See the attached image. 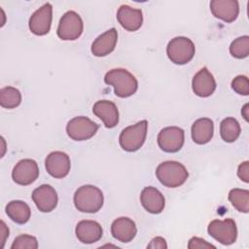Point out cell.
Wrapping results in <instances>:
<instances>
[{"mask_svg": "<svg viewBox=\"0 0 249 249\" xmlns=\"http://www.w3.org/2000/svg\"><path fill=\"white\" fill-rule=\"evenodd\" d=\"M104 82L114 88L115 94L125 98L133 95L138 89L136 78L124 68L111 69L105 74Z\"/></svg>", "mask_w": 249, "mask_h": 249, "instance_id": "1", "label": "cell"}, {"mask_svg": "<svg viewBox=\"0 0 249 249\" xmlns=\"http://www.w3.org/2000/svg\"><path fill=\"white\" fill-rule=\"evenodd\" d=\"M75 207L84 213H95L101 209L104 202L102 192L95 186L84 185L74 194Z\"/></svg>", "mask_w": 249, "mask_h": 249, "instance_id": "2", "label": "cell"}, {"mask_svg": "<svg viewBox=\"0 0 249 249\" xmlns=\"http://www.w3.org/2000/svg\"><path fill=\"white\" fill-rule=\"evenodd\" d=\"M156 176L163 186L177 188L187 181L189 172L182 163L175 160H166L158 165Z\"/></svg>", "mask_w": 249, "mask_h": 249, "instance_id": "3", "label": "cell"}, {"mask_svg": "<svg viewBox=\"0 0 249 249\" xmlns=\"http://www.w3.org/2000/svg\"><path fill=\"white\" fill-rule=\"evenodd\" d=\"M147 129L148 122L146 120L124 128L119 137V143L122 149L126 152L139 150L146 140Z\"/></svg>", "mask_w": 249, "mask_h": 249, "instance_id": "4", "label": "cell"}, {"mask_svg": "<svg viewBox=\"0 0 249 249\" xmlns=\"http://www.w3.org/2000/svg\"><path fill=\"white\" fill-rule=\"evenodd\" d=\"M196 53L193 41L187 37L179 36L171 39L166 47V54L171 62L183 65L190 62Z\"/></svg>", "mask_w": 249, "mask_h": 249, "instance_id": "5", "label": "cell"}, {"mask_svg": "<svg viewBox=\"0 0 249 249\" xmlns=\"http://www.w3.org/2000/svg\"><path fill=\"white\" fill-rule=\"evenodd\" d=\"M83 29L84 23L80 15L74 11H68L61 17L56 33L61 40L73 41L81 36Z\"/></svg>", "mask_w": 249, "mask_h": 249, "instance_id": "6", "label": "cell"}, {"mask_svg": "<svg viewBox=\"0 0 249 249\" xmlns=\"http://www.w3.org/2000/svg\"><path fill=\"white\" fill-rule=\"evenodd\" d=\"M207 231L210 236L223 245H231L237 237L236 224L232 219L213 220L209 223Z\"/></svg>", "mask_w": 249, "mask_h": 249, "instance_id": "7", "label": "cell"}, {"mask_svg": "<svg viewBox=\"0 0 249 249\" xmlns=\"http://www.w3.org/2000/svg\"><path fill=\"white\" fill-rule=\"evenodd\" d=\"M97 129L98 124L84 116L74 117L66 125L67 135L75 141H84L91 138Z\"/></svg>", "mask_w": 249, "mask_h": 249, "instance_id": "8", "label": "cell"}, {"mask_svg": "<svg viewBox=\"0 0 249 249\" xmlns=\"http://www.w3.org/2000/svg\"><path fill=\"white\" fill-rule=\"evenodd\" d=\"M185 141V132L178 126H166L158 135L159 147L166 153H176L181 150Z\"/></svg>", "mask_w": 249, "mask_h": 249, "instance_id": "9", "label": "cell"}, {"mask_svg": "<svg viewBox=\"0 0 249 249\" xmlns=\"http://www.w3.org/2000/svg\"><path fill=\"white\" fill-rule=\"evenodd\" d=\"M53 19V6L50 3H45L42 7L36 10L29 18L30 31L38 36L46 35L50 32Z\"/></svg>", "mask_w": 249, "mask_h": 249, "instance_id": "10", "label": "cell"}, {"mask_svg": "<svg viewBox=\"0 0 249 249\" xmlns=\"http://www.w3.org/2000/svg\"><path fill=\"white\" fill-rule=\"evenodd\" d=\"M39 176V167L37 162L31 159L19 160L12 171V178L15 183L27 186L32 184Z\"/></svg>", "mask_w": 249, "mask_h": 249, "instance_id": "11", "label": "cell"}, {"mask_svg": "<svg viewBox=\"0 0 249 249\" xmlns=\"http://www.w3.org/2000/svg\"><path fill=\"white\" fill-rule=\"evenodd\" d=\"M47 172L53 178L61 179L68 175L71 167L69 156L61 151L50 153L45 160Z\"/></svg>", "mask_w": 249, "mask_h": 249, "instance_id": "12", "label": "cell"}, {"mask_svg": "<svg viewBox=\"0 0 249 249\" xmlns=\"http://www.w3.org/2000/svg\"><path fill=\"white\" fill-rule=\"evenodd\" d=\"M32 199L36 207L44 213L53 211L58 201L55 190L48 184H43L36 188L32 193Z\"/></svg>", "mask_w": 249, "mask_h": 249, "instance_id": "13", "label": "cell"}, {"mask_svg": "<svg viewBox=\"0 0 249 249\" xmlns=\"http://www.w3.org/2000/svg\"><path fill=\"white\" fill-rule=\"evenodd\" d=\"M216 81L206 67H202L193 78L192 89L199 97H208L216 89Z\"/></svg>", "mask_w": 249, "mask_h": 249, "instance_id": "14", "label": "cell"}, {"mask_svg": "<svg viewBox=\"0 0 249 249\" xmlns=\"http://www.w3.org/2000/svg\"><path fill=\"white\" fill-rule=\"evenodd\" d=\"M210 10L213 16L225 22H232L239 14V4L236 0H212Z\"/></svg>", "mask_w": 249, "mask_h": 249, "instance_id": "15", "label": "cell"}, {"mask_svg": "<svg viewBox=\"0 0 249 249\" xmlns=\"http://www.w3.org/2000/svg\"><path fill=\"white\" fill-rule=\"evenodd\" d=\"M75 233L79 241L82 243L91 244L102 237L103 230L100 224L95 221L82 220L77 224Z\"/></svg>", "mask_w": 249, "mask_h": 249, "instance_id": "16", "label": "cell"}, {"mask_svg": "<svg viewBox=\"0 0 249 249\" xmlns=\"http://www.w3.org/2000/svg\"><path fill=\"white\" fill-rule=\"evenodd\" d=\"M117 19L125 30L131 32L136 31L141 27L143 22L142 11L127 5H122L117 12Z\"/></svg>", "mask_w": 249, "mask_h": 249, "instance_id": "17", "label": "cell"}, {"mask_svg": "<svg viewBox=\"0 0 249 249\" xmlns=\"http://www.w3.org/2000/svg\"><path fill=\"white\" fill-rule=\"evenodd\" d=\"M93 114L99 118L108 128L115 127L119 123V111L116 104L110 100H98L92 107Z\"/></svg>", "mask_w": 249, "mask_h": 249, "instance_id": "18", "label": "cell"}, {"mask_svg": "<svg viewBox=\"0 0 249 249\" xmlns=\"http://www.w3.org/2000/svg\"><path fill=\"white\" fill-rule=\"evenodd\" d=\"M118 41V32L116 28L112 27L99 35L91 45V53L95 56L101 57L111 53L116 47Z\"/></svg>", "mask_w": 249, "mask_h": 249, "instance_id": "19", "label": "cell"}, {"mask_svg": "<svg viewBox=\"0 0 249 249\" xmlns=\"http://www.w3.org/2000/svg\"><path fill=\"white\" fill-rule=\"evenodd\" d=\"M111 233L115 239L121 242H130L137 233L136 225L127 217L117 218L111 225Z\"/></svg>", "mask_w": 249, "mask_h": 249, "instance_id": "20", "label": "cell"}, {"mask_svg": "<svg viewBox=\"0 0 249 249\" xmlns=\"http://www.w3.org/2000/svg\"><path fill=\"white\" fill-rule=\"evenodd\" d=\"M140 201L145 210L152 214L160 213L165 205L163 195L155 187L144 188L140 195Z\"/></svg>", "mask_w": 249, "mask_h": 249, "instance_id": "21", "label": "cell"}, {"mask_svg": "<svg viewBox=\"0 0 249 249\" xmlns=\"http://www.w3.org/2000/svg\"><path fill=\"white\" fill-rule=\"evenodd\" d=\"M192 138L195 143L203 145L208 143L214 132L213 121L209 118H200L195 121L192 125Z\"/></svg>", "mask_w": 249, "mask_h": 249, "instance_id": "22", "label": "cell"}, {"mask_svg": "<svg viewBox=\"0 0 249 249\" xmlns=\"http://www.w3.org/2000/svg\"><path fill=\"white\" fill-rule=\"evenodd\" d=\"M8 217L17 224H25L31 216V210L27 203L22 200H12L6 205Z\"/></svg>", "mask_w": 249, "mask_h": 249, "instance_id": "23", "label": "cell"}, {"mask_svg": "<svg viewBox=\"0 0 249 249\" xmlns=\"http://www.w3.org/2000/svg\"><path fill=\"white\" fill-rule=\"evenodd\" d=\"M240 132V124L234 118H226L220 124V134L225 142H234L239 137Z\"/></svg>", "mask_w": 249, "mask_h": 249, "instance_id": "24", "label": "cell"}, {"mask_svg": "<svg viewBox=\"0 0 249 249\" xmlns=\"http://www.w3.org/2000/svg\"><path fill=\"white\" fill-rule=\"evenodd\" d=\"M21 102L20 91L14 87H5L0 89V105L6 109L18 107Z\"/></svg>", "mask_w": 249, "mask_h": 249, "instance_id": "25", "label": "cell"}, {"mask_svg": "<svg viewBox=\"0 0 249 249\" xmlns=\"http://www.w3.org/2000/svg\"><path fill=\"white\" fill-rule=\"evenodd\" d=\"M229 200L239 212L249 211V191L244 189H232L229 193Z\"/></svg>", "mask_w": 249, "mask_h": 249, "instance_id": "26", "label": "cell"}, {"mask_svg": "<svg viewBox=\"0 0 249 249\" xmlns=\"http://www.w3.org/2000/svg\"><path fill=\"white\" fill-rule=\"evenodd\" d=\"M230 53L235 58H245L249 54V36L244 35L234 39L230 45Z\"/></svg>", "mask_w": 249, "mask_h": 249, "instance_id": "27", "label": "cell"}, {"mask_svg": "<svg viewBox=\"0 0 249 249\" xmlns=\"http://www.w3.org/2000/svg\"><path fill=\"white\" fill-rule=\"evenodd\" d=\"M37 249L38 241L37 238L29 234H20L17 236L11 245V249Z\"/></svg>", "mask_w": 249, "mask_h": 249, "instance_id": "28", "label": "cell"}, {"mask_svg": "<svg viewBox=\"0 0 249 249\" xmlns=\"http://www.w3.org/2000/svg\"><path fill=\"white\" fill-rule=\"evenodd\" d=\"M231 89L238 94H249V80L244 75H238L231 81Z\"/></svg>", "mask_w": 249, "mask_h": 249, "instance_id": "29", "label": "cell"}, {"mask_svg": "<svg viewBox=\"0 0 249 249\" xmlns=\"http://www.w3.org/2000/svg\"><path fill=\"white\" fill-rule=\"evenodd\" d=\"M188 248L189 249H201V248H216L213 244L208 243L206 240L197 237V236H194L189 240L188 243Z\"/></svg>", "mask_w": 249, "mask_h": 249, "instance_id": "30", "label": "cell"}, {"mask_svg": "<svg viewBox=\"0 0 249 249\" xmlns=\"http://www.w3.org/2000/svg\"><path fill=\"white\" fill-rule=\"evenodd\" d=\"M237 176L245 183L249 182V161L245 160L238 165Z\"/></svg>", "mask_w": 249, "mask_h": 249, "instance_id": "31", "label": "cell"}, {"mask_svg": "<svg viewBox=\"0 0 249 249\" xmlns=\"http://www.w3.org/2000/svg\"><path fill=\"white\" fill-rule=\"evenodd\" d=\"M147 248H159V249H166L167 248V244L166 241L163 237L161 236H157L155 238H153L150 243L147 245Z\"/></svg>", "mask_w": 249, "mask_h": 249, "instance_id": "32", "label": "cell"}, {"mask_svg": "<svg viewBox=\"0 0 249 249\" xmlns=\"http://www.w3.org/2000/svg\"><path fill=\"white\" fill-rule=\"evenodd\" d=\"M0 232H1V241H2V247H4V243L6 238L9 236V229L6 227V224L4 223V221L0 222Z\"/></svg>", "mask_w": 249, "mask_h": 249, "instance_id": "33", "label": "cell"}, {"mask_svg": "<svg viewBox=\"0 0 249 249\" xmlns=\"http://www.w3.org/2000/svg\"><path fill=\"white\" fill-rule=\"evenodd\" d=\"M248 107H249V105H248V103H246L244 106H243V108L241 109V115L243 116V118H244V120L246 121V122H248Z\"/></svg>", "mask_w": 249, "mask_h": 249, "instance_id": "34", "label": "cell"}]
</instances>
